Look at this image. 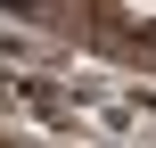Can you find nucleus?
Returning <instances> with one entry per match:
<instances>
[{"mask_svg": "<svg viewBox=\"0 0 156 148\" xmlns=\"http://www.w3.org/2000/svg\"><path fill=\"white\" fill-rule=\"evenodd\" d=\"M123 8H132V16H156V0H123Z\"/></svg>", "mask_w": 156, "mask_h": 148, "instance_id": "obj_1", "label": "nucleus"}]
</instances>
